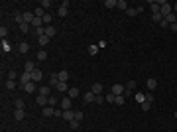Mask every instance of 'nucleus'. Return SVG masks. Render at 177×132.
I'll use <instances>...</instances> for the list:
<instances>
[{
	"mask_svg": "<svg viewBox=\"0 0 177 132\" xmlns=\"http://www.w3.org/2000/svg\"><path fill=\"white\" fill-rule=\"evenodd\" d=\"M159 12H161V16L165 18L167 14H171V12H173V6H171L169 2H165V0H163V2H159Z\"/></svg>",
	"mask_w": 177,
	"mask_h": 132,
	"instance_id": "f257e3e1",
	"label": "nucleus"
},
{
	"mask_svg": "<svg viewBox=\"0 0 177 132\" xmlns=\"http://www.w3.org/2000/svg\"><path fill=\"white\" fill-rule=\"evenodd\" d=\"M30 81H32V73L22 71V73H20V89H24V85H28Z\"/></svg>",
	"mask_w": 177,
	"mask_h": 132,
	"instance_id": "f03ea898",
	"label": "nucleus"
},
{
	"mask_svg": "<svg viewBox=\"0 0 177 132\" xmlns=\"http://www.w3.org/2000/svg\"><path fill=\"white\" fill-rule=\"evenodd\" d=\"M71 103H73V99H71V97L61 99V103H59V109H61V110H71Z\"/></svg>",
	"mask_w": 177,
	"mask_h": 132,
	"instance_id": "7ed1b4c3",
	"label": "nucleus"
},
{
	"mask_svg": "<svg viewBox=\"0 0 177 132\" xmlns=\"http://www.w3.org/2000/svg\"><path fill=\"white\" fill-rule=\"evenodd\" d=\"M114 97H118V95H124L126 93V87L124 85H112V91H110Z\"/></svg>",
	"mask_w": 177,
	"mask_h": 132,
	"instance_id": "20e7f679",
	"label": "nucleus"
},
{
	"mask_svg": "<svg viewBox=\"0 0 177 132\" xmlns=\"http://www.w3.org/2000/svg\"><path fill=\"white\" fill-rule=\"evenodd\" d=\"M67 12H69V2H63V4H61V6H59V10H57V14H59V16H61V18H65L67 16Z\"/></svg>",
	"mask_w": 177,
	"mask_h": 132,
	"instance_id": "39448f33",
	"label": "nucleus"
},
{
	"mask_svg": "<svg viewBox=\"0 0 177 132\" xmlns=\"http://www.w3.org/2000/svg\"><path fill=\"white\" fill-rule=\"evenodd\" d=\"M124 87H126V93H124V97H126V95H130L132 91H136V87H138V83H136V81H128V83H126Z\"/></svg>",
	"mask_w": 177,
	"mask_h": 132,
	"instance_id": "423d86ee",
	"label": "nucleus"
},
{
	"mask_svg": "<svg viewBox=\"0 0 177 132\" xmlns=\"http://www.w3.org/2000/svg\"><path fill=\"white\" fill-rule=\"evenodd\" d=\"M95 101H97V95L93 91H88V93L83 95V103H95Z\"/></svg>",
	"mask_w": 177,
	"mask_h": 132,
	"instance_id": "0eeeda50",
	"label": "nucleus"
},
{
	"mask_svg": "<svg viewBox=\"0 0 177 132\" xmlns=\"http://www.w3.org/2000/svg\"><path fill=\"white\" fill-rule=\"evenodd\" d=\"M35 103H37L39 107H47V105H49V97H44V95H37V97H35Z\"/></svg>",
	"mask_w": 177,
	"mask_h": 132,
	"instance_id": "6e6552de",
	"label": "nucleus"
},
{
	"mask_svg": "<svg viewBox=\"0 0 177 132\" xmlns=\"http://www.w3.org/2000/svg\"><path fill=\"white\" fill-rule=\"evenodd\" d=\"M42 79H44V73H42V69H35V71L32 73V81H33V83H39Z\"/></svg>",
	"mask_w": 177,
	"mask_h": 132,
	"instance_id": "1a4fd4ad",
	"label": "nucleus"
},
{
	"mask_svg": "<svg viewBox=\"0 0 177 132\" xmlns=\"http://www.w3.org/2000/svg\"><path fill=\"white\" fill-rule=\"evenodd\" d=\"M42 112H44V116H55V109H53V107H49V105H47V107H44V110H42Z\"/></svg>",
	"mask_w": 177,
	"mask_h": 132,
	"instance_id": "9d476101",
	"label": "nucleus"
},
{
	"mask_svg": "<svg viewBox=\"0 0 177 132\" xmlns=\"http://www.w3.org/2000/svg\"><path fill=\"white\" fill-rule=\"evenodd\" d=\"M63 118H65L67 122L75 120V112H73V110H63Z\"/></svg>",
	"mask_w": 177,
	"mask_h": 132,
	"instance_id": "9b49d317",
	"label": "nucleus"
},
{
	"mask_svg": "<svg viewBox=\"0 0 177 132\" xmlns=\"http://www.w3.org/2000/svg\"><path fill=\"white\" fill-rule=\"evenodd\" d=\"M22 14H24V22H26V24H32L33 18H35V16H33V12H22Z\"/></svg>",
	"mask_w": 177,
	"mask_h": 132,
	"instance_id": "f8f14e48",
	"label": "nucleus"
},
{
	"mask_svg": "<svg viewBox=\"0 0 177 132\" xmlns=\"http://www.w3.org/2000/svg\"><path fill=\"white\" fill-rule=\"evenodd\" d=\"M57 77H59V83H67V79H69V71H59Z\"/></svg>",
	"mask_w": 177,
	"mask_h": 132,
	"instance_id": "ddd939ff",
	"label": "nucleus"
},
{
	"mask_svg": "<svg viewBox=\"0 0 177 132\" xmlns=\"http://www.w3.org/2000/svg\"><path fill=\"white\" fill-rule=\"evenodd\" d=\"M146 87L150 89V91H154V89L157 87V81H155L154 77H150V79H148V81H146Z\"/></svg>",
	"mask_w": 177,
	"mask_h": 132,
	"instance_id": "4468645a",
	"label": "nucleus"
},
{
	"mask_svg": "<svg viewBox=\"0 0 177 132\" xmlns=\"http://www.w3.org/2000/svg\"><path fill=\"white\" fill-rule=\"evenodd\" d=\"M24 71H28V73H33V71H35V63H33V61H26V65H24Z\"/></svg>",
	"mask_w": 177,
	"mask_h": 132,
	"instance_id": "2eb2a0df",
	"label": "nucleus"
},
{
	"mask_svg": "<svg viewBox=\"0 0 177 132\" xmlns=\"http://www.w3.org/2000/svg\"><path fill=\"white\" fill-rule=\"evenodd\" d=\"M150 8H152V14H157V12H159V2L150 0Z\"/></svg>",
	"mask_w": 177,
	"mask_h": 132,
	"instance_id": "dca6fc26",
	"label": "nucleus"
},
{
	"mask_svg": "<svg viewBox=\"0 0 177 132\" xmlns=\"http://www.w3.org/2000/svg\"><path fill=\"white\" fill-rule=\"evenodd\" d=\"M49 85H51V87H57V85H59V77H57V73H51V77H49Z\"/></svg>",
	"mask_w": 177,
	"mask_h": 132,
	"instance_id": "f3484780",
	"label": "nucleus"
},
{
	"mask_svg": "<svg viewBox=\"0 0 177 132\" xmlns=\"http://www.w3.org/2000/svg\"><path fill=\"white\" fill-rule=\"evenodd\" d=\"M24 91H26V93H35V83L30 81L28 85H24Z\"/></svg>",
	"mask_w": 177,
	"mask_h": 132,
	"instance_id": "a211bd4d",
	"label": "nucleus"
},
{
	"mask_svg": "<svg viewBox=\"0 0 177 132\" xmlns=\"http://www.w3.org/2000/svg\"><path fill=\"white\" fill-rule=\"evenodd\" d=\"M91 91H93V93H95V95H97V97H99L100 93H102V85H100V83H95V85H93V87H91Z\"/></svg>",
	"mask_w": 177,
	"mask_h": 132,
	"instance_id": "6ab92c4d",
	"label": "nucleus"
},
{
	"mask_svg": "<svg viewBox=\"0 0 177 132\" xmlns=\"http://www.w3.org/2000/svg\"><path fill=\"white\" fill-rule=\"evenodd\" d=\"M67 97L77 99V97H79V89H77V87H71V89H69V93H67Z\"/></svg>",
	"mask_w": 177,
	"mask_h": 132,
	"instance_id": "aec40b11",
	"label": "nucleus"
},
{
	"mask_svg": "<svg viewBox=\"0 0 177 132\" xmlns=\"http://www.w3.org/2000/svg\"><path fill=\"white\" fill-rule=\"evenodd\" d=\"M18 49H20V53H28V51H30V44L22 42V44L18 45Z\"/></svg>",
	"mask_w": 177,
	"mask_h": 132,
	"instance_id": "412c9836",
	"label": "nucleus"
},
{
	"mask_svg": "<svg viewBox=\"0 0 177 132\" xmlns=\"http://www.w3.org/2000/svg\"><path fill=\"white\" fill-rule=\"evenodd\" d=\"M45 36H47V38H53V36H55V28H53V26H45Z\"/></svg>",
	"mask_w": 177,
	"mask_h": 132,
	"instance_id": "4be33fe9",
	"label": "nucleus"
},
{
	"mask_svg": "<svg viewBox=\"0 0 177 132\" xmlns=\"http://www.w3.org/2000/svg\"><path fill=\"white\" fill-rule=\"evenodd\" d=\"M16 87H20V83H16V81H12V79H8V81H6V89H16Z\"/></svg>",
	"mask_w": 177,
	"mask_h": 132,
	"instance_id": "5701e85b",
	"label": "nucleus"
},
{
	"mask_svg": "<svg viewBox=\"0 0 177 132\" xmlns=\"http://www.w3.org/2000/svg\"><path fill=\"white\" fill-rule=\"evenodd\" d=\"M49 93H51V89L44 85V87H39V95H44V97H49Z\"/></svg>",
	"mask_w": 177,
	"mask_h": 132,
	"instance_id": "b1692460",
	"label": "nucleus"
},
{
	"mask_svg": "<svg viewBox=\"0 0 177 132\" xmlns=\"http://www.w3.org/2000/svg\"><path fill=\"white\" fill-rule=\"evenodd\" d=\"M126 103V99H124V95H118V97H114V105H118V107H122Z\"/></svg>",
	"mask_w": 177,
	"mask_h": 132,
	"instance_id": "393cba45",
	"label": "nucleus"
},
{
	"mask_svg": "<svg viewBox=\"0 0 177 132\" xmlns=\"http://www.w3.org/2000/svg\"><path fill=\"white\" fill-rule=\"evenodd\" d=\"M55 89H57V91H61V93H69V85H67V83H59Z\"/></svg>",
	"mask_w": 177,
	"mask_h": 132,
	"instance_id": "a878e982",
	"label": "nucleus"
},
{
	"mask_svg": "<svg viewBox=\"0 0 177 132\" xmlns=\"http://www.w3.org/2000/svg\"><path fill=\"white\" fill-rule=\"evenodd\" d=\"M116 8H118V10H128V4H126V0H118V4H116Z\"/></svg>",
	"mask_w": 177,
	"mask_h": 132,
	"instance_id": "bb28decb",
	"label": "nucleus"
},
{
	"mask_svg": "<svg viewBox=\"0 0 177 132\" xmlns=\"http://www.w3.org/2000/svg\"><path fill=\"white\" fill-rule=\"evenodd\" d=\"M152 20H154V22H157V24H161V22H163V16H161V12L152 14Z\"/></svg>",
	"mask_w": 177,
	"mask_h": 132,
	"instance_id": "cd10ccee",
	"label": "nucleus"
},
{
	"mask_svg": "<svg viewBox=\"0 0 177 132\" xmlns=\"http://www.w3.org/2000/svg\"><path fill=\"white\" fill-rule=\"evenodd\" d=\"M24 116H26V114H24V110H20V109L14 110V118H16V120H22Z\"/></svg>",
	"mask_w": 177,
	"mask_h": 132,
	"instance_id": "c85d7f7f",
	"label": "nucleus"
},
{
	"mask_svg": "<svg viewBox=\"0 0 177 132\" xmlns=\"http://www.w3.org/2000/svg\"><path fill=\"white\" fill-rule=\"evenodd\" d=\"M59 103H61V101L57 99V97H53V95L49 97V107H53V109H55V107H57V105H59Z\"/></svg>",
	"mask_w": 177,
	"mask_h": 132,
	"instance_id": "c756f323",
	"label": "nucleus"
},
{
	"mask_svg": "<svg viewBox=\"0 0 177 132\" xmlns=\"http://www.w3.org/2000/svg\"><path fill=\"white\" fill-rule=\"evenodd\" d=\"M37 59H39V61H45V59H47V51H45V49H39V51H37Z\"/></svg>",
	"mask_w": 177,
	"mask_h": 132,
	"instance_id": "7c9ffc66",
	"label": "nucleus"
},
{
	"mask_svg": "<svg viewBox=\"0 0 177 132\" xmlns=\"http://www.w3.org/2000/svg\"><path fill=\"white\" fill-rule=\"evenodd\" d=\"M116 4H118V0H104V6H106V8H116Z\"/></svg>",
	"mask_w": 177,
	"mask_h": 132,
	"instance_id": "2f4dec72",
	"label": "nucleus"
},
{
	"mask_svg": "<svg viewBox=\"0 0 177 132\" xmlns=\"http://www.w3.org/2000/svg\"><path fill=\"white\" fill-rule=\"evenodd\" d=\"M14 107H16V109H20V110H24V107H26V105H24L22 99H16V101H14Z\"/></svg>",
	"mask_w": 177,
	"mask_h": 132,
	"instance_id": "473e14b6",
	"label": "nucleus"
},
{
	"mask_svg": "<svg viewBox=\"0 0 177 132\" xmlns=\"http://www.w3.org/2000/svg\"><path fill=\"white\" fill-rule=\"evenodd\" d=\"M88 53H91V55H97V53H99V45H95V44L88 45Z\"/></svg>",
	"mask_w": 177,
	"mask_h": 132,
	"instance_id": "72a5a7b5",
	"label": "nucleus"
},
{
	"mask_svg": "<svg viewBox=\"0 0 177 132\" xmlns=\"http://www.w3.org/2000/svg\"><path fill=\"white\" fill-rule=\"evenodd\" d=\"M39 6H42L44 10H49V8H51V2H49V0H42V2H39Z\"/></svg>",
	"mask_w": 177,
	"mask_h": 132,
	"instance_id": "f704fd0d",
	"label": "nucleus"
},
{
	"mask_svg": "<svg viewBox=\"0 0 177 132\" xmlns=\"http://www.w3.org/2000/svg\"><path fill=\"white\" fill-rule=\"evenodd\" d=\"M37 42H39V45H42V47H44V45L49 44V38H47V36H42V38H39Z\"/></svg>",
	"mask_w": 177,
	"mask_h": 132,
	"instance_id": "c9c22d12",
	"label": "nucleus"
},
{
	"mask_svg": "<svg viewBox=\"0 0 177 132\" xmlns=\"http://www.w3.org/2000/svg\"><path fill=\"white\" fill-rule=\"evenodd\" d=\"M28 30H30V24H26V22L20 24V32L22 34H28Z\"/></svg>",
	"mask_w": 177,
	"mask_h": 132,
	"instance_id": "e433bc0d",
	"label": "nucleus"
},
{
	"mask_svg": "<svg viewBox=\"0 0 177 132\" xmlns=\"http://www.w3.org/2000/svg\"><path fill=\"white\" fill-rule=\"evenodd\" d=\"M44 24H45V26H51V14H49V12L44 16Z\"/></svg>",
	"mask_w": 177,
	"mask_h": 132,
	"instance_id": "4c0bfd02",
	"label": "nucleus"
},
{
	"mask_svg": "<svg viewBox=\"0 0 177 132\" xmlns=\"http://www.w3.org/2000/svg\"><path fill=\"white\" fill-rule=\"evenodd\" d=\"M136 101L142 105V103H146V97H144V93H136Z\"/></svg>",
	"mask_w": 177,
	"mask_h": 132,
	"instance_id": "58836bf2",
	"label": "nucleus"
},
{
	"mask_svg": "<svg viewBox=\"0 0 177 132\" xmlns=\"http://www.w3.org/2000/svg\"><path fill=\"white\" fill-rule=\"evenodd\" d=\"M69 126H71L73 130H77L79 126H81V122H79V120H71V122H69Z\"/></svg>",
	"mask_w": 177,
	"mask_h": 132,
	"instance_id": "ea45409f",
	"label": "nucleus"
},
{
	"mask_svg": "<svg viewBox=\"0 0 177 132\" xmlns=\"http://www.w3.org/2000/svg\"><path fill=\"white\" fill-rule=\"evenodd\" d=\"M144 97H146V103H150V105L154 103V95H152V93H146Z\"/></svg>",
	"mask_w": 177,
	"mask_h": 132,
	"instance_id": "a19ab883",
	"label": "nucleus"
},
{
	"mask_svg": "<svg viewBox=\"0 0 177 132\" xmlns=\"http://www.w3.org/2000/svg\"><path fill=\"white\" fill-rule=\"evenodd\" d=\"M16 77H18V71H8V79L16 81Z\"/></svg>",
	"mask_w": 177,
	"mask_h": 132,
	"instance_id": "79ce46f5",
	"label": "nucleus"
},
{
	"mask_svg": "<svg viewBox=\"0 0 177 132\" xmlns=\"http://www.w3.org/2000/svg\"><path fill=\"white\" fill-rule=\"evenodd\" d=\"M126 14H128V16H136V14H138V10H136V8H130V6H128Z\"/></svg>",
	"mask_w": 177,
	"mask_h": 132,
	"instance_id": "37998d69",
	"label": "nucleus"
},
{
	"mask_svg": "<svg viewBox=\"0 0 177 132\" xmlns=\"http://www.w3.org/2000/svg\"><path fill=\"white\" fill-rule=\"evenodd\" d=\"M0 36H2V38H6V36H8V28H6V26H2V28H0Z\"/></svg>",
	"mask_w": 177,
	"mask_h": 132,
	"instance_id": "c03bdc74",
	"label": "nucleus"
},
{
	"mask_svg": "<svg viewBox=\"0 0 177 132\" xmlns=\"http://www.w3.org/2000/svg\"><path fill=\"white\" fill-rule=\"evenodd\" d=\"M150 107H152L150 103H142V110H144V112H148V110H150Z\"/></svg>",
	"mask_w": 177,
	"mask_h": 132,
	"instance_id": "a18cd8bd",
	"label": "nucleus"
},
{
	"mask_svg": "<svg viewBox=\"0 0 177 132\" xmlns=\"http://www.w3.org/2000/svg\"><path fill=\"white\" fill-rule=\"evenodd\" d=\"M75 120H83V112H81V110H79V112H75Z\"/></svg>",
	"mask_w": 177,
	"mask_h": 132,
	"instance_id": "49530a36",
	"label": "nucleus"
},
{
	"mask_svg": "<svg viewBox=\"0 0 177 132\" xmlns=\"http://www.w3.org/2000/svg\"><path fill=\"white\" fill-rule=\"evenodd\" d=\"M104 101H106V103H114V95H112V93H110V95H106V99H104Z\"/></svg>",
	"mask_w": 177,
	"mask_h": 132,
	"instance_id": "de8ad7c7",
	"label": "nucleus"
},
{
	"mask_svg": "<svg viewBox=\"0 0 177 132\" xmlns=\"http://www.w3.org/2000/svg\"><path fill=\"white\" fill-rule=\"evenodd\" d=\"M2 49H4V51H8V49H10V45L6 44V42H2Z\"/></svg>",
	"mask_w": 177,
	"mask_h": 132,
	"instance_id": "09e8293b",
	"label": "nucleus"
},
{
	"mask_svg": "<svg viewBox=\"0 0 177 132\" xmlns=\"http://www.w3.org/2000/svg\"><path fill=\"white\" fill-rule=\"evenodd\" d=\"M169 28H171V32H175V34H177V24H171Z\"/></svg>",
	"mask_w": 177,
	"mask_h": 132,
	"instance_id": "8fccbe9b",
	"label": "nucleus"
},
{
	"mask_svg": "<svg viewBox=\"0 0 177 132\" xmlns=\"http://www.w3.org/2000/svg\"><path fill=\"white\" fill-rule=\"evenodd\" d=\"M173 12H175V14H177V2H175V4H173Z\"/></svg>",
	"mask_w": 177,
	"mask_h": 132,
	"instance_id": "3c124183",
	"label": "nucleus"
},
{
	"mask_svg": "<svg viewBox=\"0 0 177 132\" xmlns=\"http://www.w3.org/2000/svg\"><path fill=\"white\" fill-rule=\"evenodd\" d=\"M175 116H177V110H175Z\"/></svg>",
	"mask_w": 177,
	"mask_h": 132,
	"instance_id": "603ef678",
	"label": "nucleus"
},
{
	"mask_svg": "<svg viewBox=\"0 0 177 132\" xmlns=\"http://www.w3.org/2000/svg\"><path fill=\"white\" fill-rule=\"evenodd\" d=\"M175 24H177V22H175Z\"/></svg>",
	"mask_w": 177,
	"mask_h": 132,
	"instance_id": "864d4df0",
	"label": "nucleus"
}]
</instances>
